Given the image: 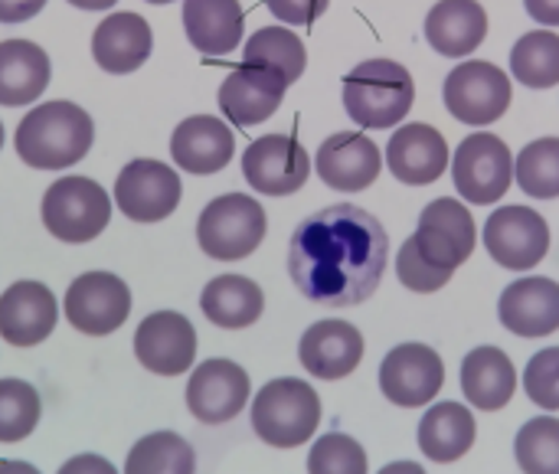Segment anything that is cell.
Returning a JSON list of instances; mask_svg holds the SVG:
<instances>
[{
  "instance_id": "1",
  "label": "cell",
  "mask_w": 559,
  "mask_h": 474,
  "mask_svg": "<svg viewBox=\"0 0 559 474\" xmlns=\"http://www.w3.org/2000/svg\"><path fill=\"white\" fill-rule=\"evenodd\" d=\"M390 239L383 223L350 203L324 206L298 223L288 246V272L308 301L328 308L364 305L383 282Z\"/></svg>"
},
{
  "instance_id": "2",
  "label": "cell",
  "mask_w": 559,
  "mask_h": 474,
  "mask_svg": "<svg viewBox=\"0 0 559 474\" xmlns=\"http://www.w3.org/2000/svg\"><path fill=\"white\" fill-rule=\"evenodd\" d=\"M95 141V125L85 108L72 102H43L23 115L13 144L23 164L36 170H66L79 164Z\"/></svg>"
},
{
  "instance_id": "3",
  "label": "cell",
  "mask_w": 559,
  "mask_h": 474,
  "mask_svg": "<svg viewBox=\"0 0 559 474\" xmlns=\"http://www.w3.org/2000/svg\"><path fill=\"white\" fill-rule=\"evenodd\" d=\"M416 102L413 75L396 59H367L344 75V111L370 131L396 128Z\"/></svg>"
},
{
  "instance_id": "4",
  "label": "cell",
  "mask_w": 559,
  "mask_h": 474,
  "mask_svg": "<svg viewBox=\"0 0 559 474\" xmlns=\"http://www.w3.org/2000/svg\"><path fill=\"white\" fill-rule=\"evenodd\" d=\"M321 423V400L298 377L272 380L252 400V429L272 449L305 446Z\"/></svg>"
},
{
  "instance_id": "5",
  "label": "cell",
  "mask_w": 559,
  "mask_h": 474,
  "mask_svg": "<svg viewBox=\"0 0 559 474\" xmlns=\"http://www.w3.org/2000/svg\"><path fill=\"white\" fill-rule=\"evenodd\" d=\"M269 220L259 200L246 193H223L210 200L197 220V242L216 262H239L265 239Z\"/></svg>"
},
{
  "instance_id": "6",
  "label": "cell",
  "mask_w": 559,
  "mask_h": 474,
  "mask_svg": "<svg viewBox=\"0 0 559 474\" xmlns=\"http://www.w3.org/2000/svg\"><path fill=\"white\" fill-rule=\"evenodd\" d=\"M111 220V197L92 177H59L43 193V226L59 242H92Z\"/></svg>"
},
{
  "instance_id": "7",
  "label": "cell",
  "mask_w": 559,
  "mask_h": 474,
  "mask_svg": "<svg viewBox=\"0 0 559 474\" xmlns=\"http://www.w3.org/2000/svg\"><path fill=\"white\" fill-rule=\"evenodd\" d=\"M442 95L455 121L485 128L504 118V111L511 108L514 88L501 66L485 62V59H468L445 75Z\"/></svg>"
},
{
  "instance_id": "8",
  "label": "cell",
  "mask_w": 559,
  "mask_h": 474,
  "mask_svg": "<svg viewBox=\"0 0 559 474\" xmlns=\"http://www.w3.org/2000/svg\"><path fill=\"white\" fill-rule=\"evenodd\" d=\"M455 190L468 203H498L514 180V154L511 147L488 131L468 134L452 157Z\"/></svg>"
},
{
  "instance_id": "9",
  "label": "cell",
  "mask_w": 559,
  "mask_h": 474,
  "mask_svg": "<svg viewBox=\"0 0 559 474\" xmlns=\"http://www.w3.org/2000/svg\"><path fill=\"white\" fill-rule=\"evenodd\" d=\"M183 197V183L174 167L164 161L138 157L128 161L115 180V203L134 223H160L167 220Z\"/></svg>"
},
{
  "instance_id": "10",
  "label": "cell",
  "mask_w": 559,
  "mask_h": 474,
  "mask_svg": "<svg viewBox=\"0 0 559 474\" xmlns=\"http://www.w3.org/2000/svg\"><path fill=\"white\" fill-rule=\"evenodd\" d=\"M485 249L498 265L511 272H527L544 262L550 249V226L531 206H501L485 223Z\"/></svg>"
},
{
  "instance_id": "11",
  "label": "cell",
  "mask_w": 559,
  "mask_h": 474,
  "mask_svg": "<svg viewBox=\"0 0 559 474\" xmlns=\"http://www.w3.org/2000/svg\"><path fill=\"white\" fill-rule=\"evenodd\" d=\"M66 321L88 337L115 334L131 315V292L111 272H85L66 292Z\"/></svg>"
},
{
  "instance_id": "12",
  "label": "cell",
  "mask_w": 559,
  "mask_h": 474,
  "mask_svg": "<svg viewBox=\"0 0 559 474\" xmlns=\"http://www.w3.org/2000/svg\"><path fill=\"white\" fill-rule=\"evenodd\" d=\"M242 177L265 197H288L308 183L311 157L292 134H262L242 154Z\"/></svg>"
},
{
  "instance_id": "13",
  "label": "cell",
  "mask_w": 559,
  "mask_h": 474,
  "mask_svg": "<svg viewBox=\"0 0 559 474\" xmlns=\"http://www.w3.org/2000/svg\"><path fill=\"white\" fill-rule=\"evenodd\" d=\"M445 383V364L429 344H400L380 364V390L393 406H429Z\"/></svg>"
},
{
  "instance_id": "14",
  "label": "cell",
  "mask_w": 559,
  "mask_h": 474,
  "mask_svg": "<svg viewBox=\"0 0 559 474\" xmlns=\"http://www.w3.org/2000/svg\"><path fill=\"white\" fill-rule=\"evenodd\" d=\"M413 236L419 242V252L432 265L452 269V272L468 262V256L475 252V242H478V229H475L468 206H462L452 197L432 200L419 213V226Z\"/></svg>"
},
{
  "instance_id": "15",
  "label": "cell",
  "mask_w": 559,
  "mask_h": 474,
  "mask_svg": "<svg viewBox=\"0 0 559 474\" xmlns=\"http://www.w3.org/2000/svg\"><path fill=\"white\" fill-rule=\"evenodd\" d=\"M252 396V383L249 374L233 364V360H203L187 383V410L193 413V419L206 423V426H219L236 419L246 403Z\"/></svg>"
},
{
  "instance_id": "16",
  "label": "cell",
  "mask_w": 559,
  "mask_h": 474,
  "mask_svg": "<svg viewBox=\"0 0 559 474\" xmlns=\"http://www.w3.org/2000/svg\"><path fill=\"white\" fill-rule=\"evenodd\" d=\"M134 357L157 377H180L193 367L197 331L177 311H154L134 331Z\"/></svg>"
},
{
  "instance_id": "17",
  "label": "cell",
  "mask_w": 559,
  "mask_h": 474,
  "mask_svg": "<svg viewBox=\"0 0 559 474\" xmlns=\"http://www.w3.org/2000/svg\"><path fill=\"white\" fill-rule=\"evenodd\" d=\"M314 167H318V177L324 187L344 190V193H360L370 183H377V177L383 170V154H380L377 141H370L367 134L337 131L318 147Z\"/></svg>"
},
{
  "instance_id": "18",
  "label": "cell",
  "mask_w": 559,
  "mask_h": 474,
  "mask_svg": "<svg viewBox=\"0 0 559 474\" xmlns=\"http://www.w3.org/2000/svg\"><path fill=\"white\" fill-rule=\"evenodd\" d=\"M285 92H288V82L278 72H272L265 66L242 62L219 85V108L233 125L252 128V125L269 121L278 111Z\"/></svg>"
},
{
  "instance_id": "19",
  "label": "cell",
  "mask_w": 559,
  "mask_h": 474,
  "mask_svg": "<svg viewBox=\"0 0 559 474\" xmlns=\"http://www.w3.org/2000/svg\"><path fill=\"white\" fill-rule=\"evenodd\" d=\"M59 321V305L43 282H13L0 295V337L13 347L43 344Z\"/></svg>"
},
{
  "instance_id": "20",
  "label": "cell",
  "mask_w": 559,
  "mask_h": 474,
  "mask_svg": "<svg viewBox=\"0 0 559 474\" xmlns=\"http://www.w3.org/2000/svg\"><path fill=\"white\" fill-rule=\"evenodd\" d=\"M236 154L233 128L216 115H190L170 134V157L187 174H216Z\"/></svg>"
},
{
  "instance_id": "21",
  "label": "cell",
  "mask_w": 559,
  "mask_h": 474,
  "mask_svg": "<svg viewBox=\"0 0 559 474\" xmlns=\"http://www.w3.org/2000/svg\"><path fill=\"white\" fill-rule=\"evenodd\" d=\"M449 144L445 138L423 121L396 128V134L386 144V164L393 177L406 187H426L436 183L449 167Z\"/></svg>"
},
{
  "instance_id": "22",
  "label": "cell",
  "mask_w": 559,
  "mask_h": 474,
  "mask_svg": "<svg viewBox=\"0 0 559 474\" xmlns=\"http://www.w3.org/2000/svg\"><path fill=\"white\" fill-rule=\"evenodd\" d=\"M501 324L518 337H550L559 331V285L554 279H521L501 292Z\"/></svg>"
},
{
  "instance_id": "23",
  "label": "cell",
  "mask_w": 559,
  "mask_h": 474,
  "mask_svg": "<svg viewBox=\"0 0 559 474\" xmlns=\"http://www.w3.org/2000/svg\"><path fill=\"white\" fill-rule=\"evenodd\" d=\"M301 367L318 380H344L364 360V334L347 321H318L298 344Z\"/></svg>"
},
{
  "instance_id": "24",
  "label": "cell",
  "mask_w": 559,
  "mask_h": 474,
  "mask_svg": "<svg viewBox=\"0 0 559 474\" xmlns=\"http://www.w3.org/2000/svg\"><path fill=\"white\" fill-rule=\"evenodd\" d=\"M154 52L151 23L141 13H111L92 33V56L111 75H128L141 69Z\"/></svg>"
},
{
  "instance_id": "25",
  "label": "cell",
  "mask_w": 559,
  "mask_h": 474,
  "mask_svg": "<svg viewBox=\"0 0 559 474\" xmlns=\"http://www.w3.org/2000/svg\"><path fill=\"white\" fill-rule=\"evenodd\" d=\"M488 36V13L478 0H439L426 16V39L439 56H472Z\"/></svg>"
},
{
  "instance_id": "26",
  "label": "cell",
  "mask_w": 559,
  "mask_h": 474,
  "mask_svg": "<svg viewBox=\"0 0 559 474\" xmlns=\"http://www.w3.org/2000/svg\"><path fill=\"white\" fill-rule=\"evenodd\" d=\"M52 79V66L43 46L29 39L0 43V105L20 108L36 102Z\"/></svg>"
},
{
  "instance_id": "27",
  "label": "cell",
  "mask_w": 559,
  "mask_h": 474,
  "mask_svg": "<svg viewBox=\"0 0 559 474\" xmlns=\"http://www.w3.org/2000/svg\"><path fill=\"white\" fill-rule=\"evenodd\" d=\"M183 29L197 52L229 56L242 43L239 0H183Z\"/></svg>"
},
{
  "instance_id": "28",
  "label": "cell",
  "mask_w": 559,
  "mask_h": 474,
  "mask_svg": "<svg viewBox=\"0 0 559 474\" xmlns=\"http://www.w3.org/2000/svg\"><path fill=\"white\" fill-rule=\"evenodd\" d=\"M518 390L514 364L498 347H475L462 360V393L481 413H498L511 403Z\"/></svg>"
},
{
  "instance_id": "29",
  "label": "cell",
  "mask_w": 559,
  "mask_h": 474,
  "mask_svg": "<svg viewBox=\"0 0 559 474\" xmlns=\"http://www.w3.org/2000/svg\"><path fill=\"white\" fill-rule=\"evenodd\" d=\"M478 426L462 403H436L419 419V449L436 465H452L475 446Z\"/></svg>"
},
{
  "instance_id": "30",
  "label": "cell",
  "mask_w": 559,
  "mask_h": 474,
  "mask_svg": "<svg viewBox=\"0 0 559 474\" xmlns=\"http://www.w3.org/2000/svg\"><path fill=\"white\" fill-rule=\"evenodd\" d=\"M200 308H203L206 321H213L216 328L242 331L262 318L265 295L246 275H219V279L206 282V288L200 295Z\"/></svg>"
},
{
  "instance_id": "31",
  "label": "cell",
  "mask_w": 559,
  "mask_h": 474,
  "mask_svg": "<svg viewBox=\"0 0 559 474\" xmlns=\"http://www.w3.org/2000/svg\"><path fill=\"white\" fill-rule=\"evenodd\" d=\"M242 62L265 66V69L278 72V75L292 85V82L301 79V72H305V66H308V52H305V43L298 39L295 29L265 26V29H255V33L246 39Z\"/></svg>"
},
{
  "instance_id": "32",
  "label": "cell",
  "mask_w": 559,
  "mask_h": 474,
  "mask_svg": "<svg viewBox=\"0 0 559 474\" xmlns=\"http://www.w3.org/2000/svg\"><path fill=\"white\" fill-rule=\"evenodd\" d=\"M511 75L527 88L559 85V33L554 29L524 33L511 49Z\"/></svg>"
},
{
  "instance_id": "33",
  "label": "cell",
  "mask_w": 559,
  "mask_h": 474,
  "mask_svg": "<svg viewBox=\"0 0 559 474\" xmlns=\"http://www.w3.org/2000/svg\"><path fill=\"white\" fill-rule=\"evenodd\" d=\"M197 455L177 432H151L124 459V474H193Z\"/></svg>"
},
{
  "instance_id": "34",
  "label": "cell",
  "mask_w": 559,
  "mask_h": 474,
  "mask_svg": "<svg viewBox=\"0 0 559 474\" xmlns=\"http://www.w3.org/2000/svg\"><path fill=\"white\" fill-rule=\"evenodd\" d=\"M514 180L534 200L559 197V138H537L514 157Z\"/></svg>"
},
{
  "instance_id": "35",
  "label": "cell",
  "mask_w": 559,
  "mask_h": 474,
  "mask_svg": "<svg viewBox=\"0 0 559 474\" xmlns=\"http://www.w3.org/2000/svg\"><path fill=\"white\" fill-rule=\"evenodd\" d=\"M43 403L36 387H29L26 380L7 377L0 380V442H23L36 423H39Z\"/></svg>"
},
{
  "instance_id": "36",
  "label": "cell",
  "mask_w": 559,
  "mask_h": 474,
  "mask_svg": "<svg viewBox=\"0 0 559 474\" xmlns=\"http://www.w3.org/2000/svg\"><path fill=\"white\" fill-rule=\"evenodd\" d=\"M514 455L524 474H559V419L537 416L514 439Z\"/></svg>"
},
{
  "instance_id": "37",
  "label": "cell",
  "mask_w": 559,
  "mask_h": 474,
  "mask_svg": "<svg viewBox=\"0 0 559 474\" xmlns=\"http://www.w3.org/2000/svg\"><path fill=\"white\" fill-rule=\"evenodd\" d=\"M308 474H367V452L344 432H328L308 455Z\"/></svg>"
},
{
  "instance_id": "38",
  "label": "cell",
  "mask_w": 559,
  "mask_h": 474,
  "mask_svg": "<svg viewBox=\"0 0 559 474\" xmlns=\"http://www.w3.org/2000/svg\"><path fill=\"white\" fill-rule=\"evenodd\" d=\"M396 275H400V282H403L409 292H416V295H432V292L445 288L449 279H452L455 272H452V269L432 265V262L419 252L416 236H409V239L403 242L400 256H396Z\"/></svg>"
},
{
  "instance_id": "39",
  "label": "cell",
  "mask_w": 559,
  "mask_h": 474,
  "mask_svg": "<svg viewBox=\"0 0 559 474\" xmlns=\"http://www.w3.org/2000/svg\"><path fill=\"white\" fill-rule=\"evenodd\" d=\"M524 390L537 406L550 413L559 410V347H547L531 357L524 370Z\"/></svg>"
},
{
  "instance_id": "40",
  "label": "cell",
  "mask_w": 559,
  "mask_h": 474,
  "mask_svg": "<svg viewBox=\"0 0 559 474\" xmlns=\"http://www.w3.org/2000/svg\"><path fill=\"white\" fill-rule=\"evenodd\" d=\"M265 3L285 26H311L331 7V0H265Z\"/></svg>"
},
{
  "instance_id": "41",
  "label": "cell",
  "mask_w": 559,
  "mask_h": 474,
  "mask_svg": "<svg viewBox=\"0 0 559 474\" xmlns=\"http://www.w3.org/2000/svg\"><path fill=\"white\" fill-rule=\"evenodd\" d=\"M49 0H0V23H23L33 20Z\"/></svg>"
},
{
  "instance_id": "42",
  "label": "cell",
  "mask_w": 559,
  "mask_h": 474,
  "mask_svg": "<svg viewBox=\"0 0 559 474\" xmlns=\"http://www.w3.org/2000/svg\"><path fill=\"white\" fill-rule=\"evenodd\" d=\"M56 474H118V472H115V465H111L108 459L85 452V455L69 459V462H66V465H62Z\"/></svg>"
},
{
  "instance_id": "43",
  "label": "cell",
  "mask_w": 559,
  "mask_h": 474,
  "mask_svg": "<svg viewBox=\"0 0 559 474\" xmlns=\"http://www.w3.org/2000/svg\"><path fill=\"white\" fill-rule=\"evenodd\" d=\"M527 13L544 23V26H559V0H524Z\"/></svg>"
},
{
  "instance_id": "44",
  "label": "cell",
  "mask_w": 559,
  "mask_h": 474,
  "mask_svg": "<svg viewBox=\"0 0 559 474\" xmlns=\"http://www.w3.org/2000/svg\"><path fill=\"white\" fill-rule=\"evenodd\" d=\"M377 474H426V469L419 462H393V465L380 469Z\"/></svg>"
},
{
  "instance_id": "45",
  "label": "cell",
  "mask_w": 559,
  "mask_h": 474,
  "mask_svg": "<svg viewBox=\"0 0 559 474\" xmlns=\"http://www.w3.org/2000/svg\"><path fill=\"white\" fill-rule=\"evenodd\" d=\"M0 474H39L29 462H0Z\"/></svg>"
},
{
  "instance_id": "46",
  "label": "cell",
  "mask_w": 559,
  "mask_h": 474,
  "mask_svg": "<svg viewBox=\"0 0 559 474\" xmlns=\"http://www.w3.org/2000/svg\"><path fill=\"white\" fill-rule=\"evenodd\" d=\"M72 7H79V10H108V7H115L118 0H69Z\"/></svg>"
},
{
  "instance_id": "47",
  "label": "cell",
  "mask_w": 559,
  "mask_h": 474,
  "mask_svg": "<svg viewBox=\"0 0 559 474\" xmlns=\"http://www.w3.org/2000/svg\"><path fill=\"white\" fill-rule=\"evenodd\" d=\"M147 3H157L160 7V3H174V0H147Z\"/></svg>"
},
{
  "instance_id": "48",
  "label": "cell",
  "mask_w": 559,
  "mask_h": 474,
  "mask_svg": "<svg viewBox=\"0 0 559 474\" xmlns=\"http://www.w3.org/2000/svg\"><path fill=\"white\" fill-rule=\"evenodd\" d=\"M0 147H3V121H0Z\"/></svg>"
}]
</instances>
